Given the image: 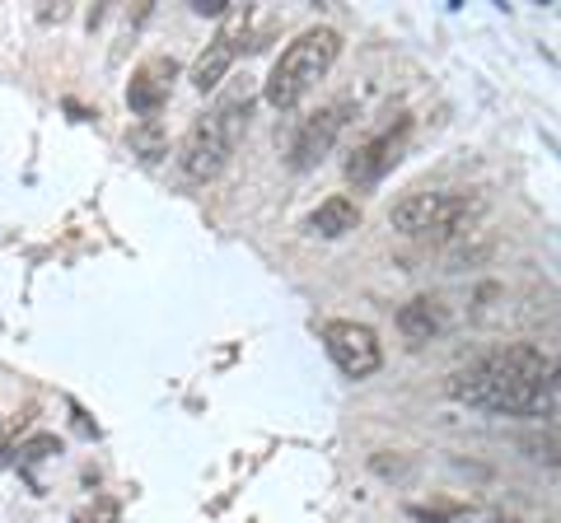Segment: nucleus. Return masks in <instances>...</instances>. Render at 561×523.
Returning <instances> with one entry per match:
<instances>
[{"mask_svg": "<svg viewBox=\"0 0 561 523\" xmlns=\"http://www.w3.org/2000/svg\"><path fill=\"white\" fill-rule=\"evenodd\" d=\"M449 397L491 416H557V364L538 346L515 341L454 374Z\"/></svg>", "mask_w": 561, "mask_h": 523, "instance_id": "f257e3e1", "label": "nucleus"}, {"mask_svg": "<svg viewBox=\"0 0 561 523\" xmlns=\"http://www.w3.org/2000/svg\"><path fill=\"white\" fill-rule=\"evenodd\" d=\"M337 57H342V33L337 28H309L276 57L262 94H267V103L276 113H286L332 71V66H337Z\"/></svg>", "mask_w": 561, "mask_h": 523, "instance_id": "f03ea898", "label": "nucleus"}, {"mask_svg": "<svg viewBox=\"0 0 561 523\" xmlns=\"http://www.w3.org/2000/svg\"><path fill=\"white\" fill-rule=\"evenodd\" d=\"M243 127H249V94H225L206 117L192 121V131L183 141V154H179V164H183L187 178L192 183H210V178H216V173L230 164Z\"/></svg>", "mask_w": 561, "mask_h": 523, "instance_id": "7ed1b4c3", "label": "nucleus"}, {"mask_svg": "<svg viewBox=\"0 0 561 523\" xmlns=\"http://www.w3.org/2000/svg\"><path fill=\"white\" fill-rule=\"evenodd\" d=\"M482 211L478 191H412L393 206V230L412 239H454Z\"/></svg>", "mask_w": 561, "mask_h": 523, "instance_id": "20e7f679", "label": "nucleus"}, {"mask_svg": "<svg viewBox=\"0 0 561 523\" xmlns=\"http://www.w3.org/2000/svg\"><path fill=\"white\" fill-rule=\"evenodd\" d=\"M323 346L346 379H370L383 364V346L375 337V327H365V323H328Z\"/></svg>", "mask_w": 561, "mask_h": 523, "instance_id": "39448f33", "label": "nucleus"}, {"mask_svg": "<svg viewBox=\"0 0 561 523\" xmlns=\"http://www.w3.org/2000/svg\"><path fill=\"white\" fill-rule=\"evenodd\" d=\"M249 5H230L220 14V33L206 43V51L197 61H192V84L206 94V90H216V84L230 75V66H234V57H239V38L249 33Z\"/></svg>", "mask_w": 561, "mask_h": 523, "instance_id": "423d86ee", "label": "nucleus"}, {"mask_svg": "<svg viewBox=\"0 0 561 523\" xmlns=\"http://www.w3.org/2000/svg\"><path fill=\"white\" fill-rule=\"evenodd\" d=\"M342 127H346L342 108H323V113H313V117L305 121V127H300V136H295V146H290V168H295V173L319 168V164L328 160V154H332V146H337Z\"/></svg>", "mask_w": 561, "mask_h": 523, "instance_id": "0eeeda50", "label": "nucleus"}, {"mask_svg": "<svg viewBox=\"0 0 561 523\" xmlns=\"http://www.w3.org/2000/svg\"><path fill=\"white\" fill-rule=\"evenodd\" d=\"M402 141H408V121H398V131H379L375 141H365L346 160V178L356 183V187H375L383 173H389L402 160Z\"/></svg>", "mask_w": 561, "mask_h": 523, "instance_id": "6e6552de", "label": "nucleus"}, {"mask_svg": "<svg viewBox=\"0 0 561 523\" xmlns=\"http://www.w3.org/2000/svg\"><path fill=\"white\" fill-rule=\"evenodd\" d=\"M173 80H179V61H150V66H140V71L131 75V84H127V103H131V113H140V117H154L164 108V98H169V90H173Z\"/></svg>", "mask_w": 561, "mask_h": 523, "instance_id": "1a4fd4ad", "label": "nucleus"}, {"mask_svg": "<svg viewBox=\"0 0 561 523\" xmlns=\"http://www.w3.org/2000/svg\"><path fill=\"white\" fill-rule=\"evenodd\" d=\"M398 333L408 341H431L445 333V309L435 300H412L398 309Z\"/></svg>", "mask_w": 561, "mask_h": 523, "instance_id": "9d476101", "label": "nucleus"}, {"mask_svg": "<svg viewBox=\"0 0 561 523\" xmlns=\"http://www.w3.org/2000/svg\"><path fill=\"white\" fill-rule=\"evenodd\" d=\"M360 224V206L351 201V197H328L319 211L309 216V234H319V239H342L351 234Z\"/></svg>", "mask_w": 561, "mask_h": 523, "instance_id": "9b49d317", "label": "nucleus"}, {"mask_svg": "<svg viewBox=\"0 0 561 523\" xmlns=\"http://www.w3.org/2000/svg\"><path fill=\"white\" fill-rule=\"evenodd\" d=\"M127 141H131V150L140 154V160H164V154H169V141H164L160 117H140L136 127L127 131Z\"/></svg>", "mask_w": 561, "mask_h": 523, "instance_id": "f8f14e48", "label": "nucleus"}, {"mask_svg": "<svg viewBox=\"0 0 561 523\" xmlns=\"http://www.w3.org/2000/svg\"><path fill=\"white\" fill-rule=\"evenodd\" d=\"M51 453H61V440H57V434H38V440H28L20 449V458L24 463H43V458H51Z\"/></svg>", "mask_w": 561, "mask_h": 523, "instance_id": "ddd939ff", "label": "nucleus"}, {"mask_svg": "<svg viewBox=\"0 0 561 523\" xmlns=\"http://www.w3.org/2000/svg\"><path fill=\"white\" fill-rule=\"evenodd\" d=\"M76 523H117V504L99 496L90 510H80V514H76Z\"/></svg>", "mask_w": 561, "mask_h": 523, "instance_id": "4468645a", "label": "nucleus"}, {"mask_svg": "<svg viewBox=\"0 0 561 523\" xmlns=\"http://www.w3.org/2000/svg\"><path fill=\"white\" fill-rule=\"evenodd\" d=\"M230 5H234V0H192V10L206 14V20H220V14L230 10Z\"/></svg>", "mask_w": 561, "mask_h": 523, "instance_id": "2eb2a0df", "label": "nucleus"}, {"mask_svg": "<svg viewBox=\"0 0 561 523\" xmlns=\"http://www.w3.org/2000/svg\"><path fill=\"white\" fill-rule=\"evenodd\" d=\"M482 523H524V519H511V514H491V519H482Z\"/></svg>", "mask_w": 561, "mask_h": 523, "instance_id": "dca6fc26", "label": "nucleus"}]
</instances>
